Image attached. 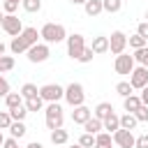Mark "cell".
<instances>
[{
  "label": "cell",
  "instance_id": "2e32d148",
  "mask_svg": "<svg viewBox=\"0 0 148 148\" xmlns=\"http://www.w3.org/2000/svg\"><path fill=\"white\" fill-rule=\"evenodd\" d=\"M113 146V136L109 132H97L95 134V146L92 148H111Z\"/></svg>",
  "mask_w": 148,
  "mask_h": 148
},
{
  "label": "cell",
  "instance_id": "5b68a950",
  "mask_svg": "<svg viewBox=\"0 0 148 148\" xmlns=\"http://www.w3.org/2000/svg\"><path fill=\"white\" fill-rule=\"evenodd\" d=\"M25 53H28V60H30V62H44V60H49L51 49H49L46 42H37V44H32Z\"/></svg>",
  "mask_w": 148,
  "mask_h": 148
},
{
  "label": "cell",
  "instance_id": "ba28073f",
  "mask_svg": "<svg viewBox=\"0 0 148 148\" xmlns=\"http://www.w3.org/2000/svg\"><path fill=\"white\" fill-rule=\"evenodd\" d=\"M125 46H127V35H125L123 30H113L111 37H109V51H111L113 56H118V53L125 51Z\"/></svg>",
  "mask_w": 148,
  "mask_h": 148
},
{
  "label": "cell",
  "instance_id": "f1b7e54d",
  "mask_svg": "<svg viewBox=\"0 0 148 148\" xmlns=\"http://www.w3.org/2000/svg\"><path fill=\"white\" fill-rule=\"evenodd\" d=\"M136 118H134V113H125V116H120V127L123 130H134L136 127Z\"/></svg>",
  "mask_w": 148,
  "mask_h": 148
},
{
  "label": "cell",
  "instance_id": "ffe728a7",
  "mask_svg": "<svg viewBox=\"0 0 148 148\" xmlns=\"http://www.w3.org/2000/svg\"><path fill=\"white\" fill-rule=\"evenodd\" d=\"M25 132H28V127H25L23 120H12V125H9V134H12L14 139H23Z\"/></svg>",
  "mask_w": 148,
  "mask_h": 148
},
{
  "label": "cell",
  "instance_id": "30bf717a",
  "mask_svg": "<svg viewBox=\"0 0 148 148\" xmlns=\"http://www.w3.org/2000/svg\"><path fill=\"white\" fill-rule=\"evenodd\" d=\"M113 143L116 146H120V148H134V134H132V130H123V127H118L113 134Z\"/></svg>",
  "mask_w": 148,
  "mask_h": 148
},
{
  "label": "cell",
  "instance_id": "5bb4252c",
  "mask_svg": "<svg viewBox=\"0 0 148 148\" xmlns=\"http://www.w3.org/2000/svg\"><path fill=\"white\" fill-rule=\"evenodd\" d=\"M123 106H125V111H127V113H134V111H136V109L141 106V97L132 92V95L123 97Z\"/></svg>",
  "mask_w": 148,
  "mask_h": 148
},
{
  "label": "cell",
  "instance_id": "4316f807",
  "mask_svg": "<svg viewBox=\"0 0 148 148\" xmlns=\"http://www.w3.org/2000/svg\"><path fill=\"white\" fill-rule=\"evenodd\" d=\"M37 95H39V88H37L35 83H23V86H21V97H23V99L37 97Z\"/></svg>",
  "mask_w": 148,
  "mask_h": 148
},
{
  "label": "cell",
  "instance_id": "7a4b0ae2",
  "mask_svg": "<svg viewBox=\"0 0 148 148\" xmlns=\"http://www.w3.org/2000/svg\"><path fill=\"white\" fill-rule=\"evenodd\" d=\"M44 113H46V130H49V132L62 127L65 116H62V106H60L58 102H49V106L44 109Z\"/></svg>",
  "mask_w": 148,
  "mask_h": 148
},
{
  "label": "cell",
  "instance_id": "83f0119b",
  "mask_svg": "<svg viewBox=\"0 0 148 148\" xmlns=\"http://www.w3.org/2000/svg\"><path fill=\"white\" fill-rule=\"evenodd\" d=\"M132 58H134V62H139V65H143V67L148 69V46H143V49H136Z\"/></svg>",
  "mask_w": 148,
  "mask_h": 148
},
{
  "label": "cell",
  "instance_id": "4dcf8cb0",
  "mask_svg": "<svg viewBox=\"0 0 148 148\" xmlns=\"http://www.w3.org/2000/svg\"><path fill=\"white\" fill-rule=\"evenodd\" d=\"M14 56H0V74H5V72H9V69H14Z\"/></svg>",
  "mask_w": 148,
  "mask_h": 148
},
{
  "label": "cell",
  "instance_id": "e575fe53",
  "mask_svg": "<svg viewBox=\"0 0 148 148\" xmlns=\"http://www.w3.org/2000/svg\"><path fill=\"white\" fill-rule=\"evenodd\" d=\"M21 5H23V9H25V12H30V14H35V12H39V9H42V0H23Z\"/></svg>",
  "mask_w": 148,
  "mask_h": 148
},
{
  "label": "cell",
  "instance_id": "8992f818",
  "mask_svg": "<svg viewBox=\"0 0 148 148\" xmlns=\"http://www.w3.org/2000/svg\"><path fill=\"white\" fill-rule=\"evenodd\" d=\"M39 97L44 102H60L65 97V88L58 86V83H46V86L39 88Z\"/></svg>",
  "mask_w": 148,
  "mask_h": 148
},
{
  "label": "cell",
  "instance_id": "9a60e30c",
  "mask_svg": "<svg viewBox=\"0 0 148 148\" xmlns=\"http://www.w3.org/2000/svg\"><path fill=\"white\" fill-rule=\"evenodd\" d=\"M67 141H69V132H67V130H62V127L51 130V143H53V146H62V143H67Z\"/></svg>",
  "mask_w": 148,
  "mask_h": 148
},
{
  "label": "cell",
  "instance_id": "d6986e66",
  "mask_svg": "<svg viewBox=\"0 0 148 148\" xmlns=\"http://www.w3.org/2000/svg\"><path fill=\"white\" fill-rule=\"evenodd\" d=\"M83 130H86L88 134H97V132H102V130H104V125H102V120H99V118L90 116V118L83 123Z\"/></svg>",
  "mask_w": 148,
  "mask_h": 148
},
{
  "label": "cell",
  "instance_id": "681fc988",
  "mask_svg": "<svg viewBox=\"0 0 148 148\" xmlns=\"http://www.w3.org/2000/svg\"><path fill=\"white\" fill-rule=\"evenodd\" d=\"M2 18H5V14H2V12H0V25H2Z\"/></svg>",
  "mask_w": 148,
  "mask_h": 148
},
{
  "label": "cell",
  "instance_id": "7402d4cb",
  "mask_svg": "<svg viewBox=\"0 0 148 148\" xmlns=\"http://www.w3.org/2000/svg\"><path fill=\"white\" fill-rule=\"evenodd\" d=\"M109 113H113V106H111L109 102H99V104L95 106V111H92V116H95V118H99V120H104Z\"/></svg>",
  "mask_w": 148,
  "mask_h": 148
},
{
  "label": "cell",
  "instance_id": "836d02e7",
  "mask_svg": "<svg viewBox=\"0 0 148 148\" xmlns=\"http://www.w3.org/2000/svg\"><path fill=\"white\" fill-rule=\"evenodd\" d=\"M79 146H81V148H92V146H95V134L83 132V134L79 136Z\"/></svg>",
  "mask_w": 148,
  "mask_h": 148
},
{
  "label": "cell",
  "instance_id": "f546056e",
  "mask_svg": "<svg viewBox=\"0 0 148 148\" xmlns=\"http://www.w3.org/2000/svg\"><path fill=\"white\" fill-rule=\"evenodd\" d=\"M7 111H9L12 120H25V116H28V109H25V104H21V106H16V109H7Z\"/></svg>",
  "mask_w": 148,
  "mask_h": 148
},
{
  "label": "cell",
  "instance_id": "f5cc1de1",
  "mask_svg": "<svg viewBox=\"0 0 148 148\" xmlns=\"http://www.w3.org/2000/svg\"><path fill=\"white\" fill-rule=\"evenodd\" d=\"M18 2H23V0H18Z\"/></svg>",
  "mask_w": 148,
  "mask_h": 148
},
{
  "label": "cell",
  "instance_id": "c3c4849f",
  "mask_svg": "<svg viewBox=\"0 0 148 148\" xmlns=\"http://www.w3.org/2000/svg\"><path fill=\"white\" fill-rule=\"evenodd\" d=\"M2 141H5V136H2V130H0V146H2Z\"/></svg>",
  "mask_w": 148,
  "mask_h": 148
},
{
  "label": "cell",
  "instance_id": "f6af8a7d",
  "mask_svg": "<svg viewBox=\"0 0 148 148\" xmlns=\"http://www.w3.org/2000/svg\"><path fill=\"white\" fill-rule=\"evenodd\" d=\"M25 148H44V146H42V143H39V141H30V143H28V146H25Z\"/></svg>",
  "mask_w": 148,
  "mask_h": 148
},
{
  "label": "cell",
  "instance_id": "d6a6232c",
  "mask_svg": "<svg viewBox=\"0 0 148 148\" xmlns=\"http://www.w3.org/2000/svg\"><path fill=\"white\" fill-rule=\"evenodd\" d=\"M132 86H130V81H120V83H116V92L120 95V97H127V95H132Z\"/></svg>",
  "mask_w": 148,
  "mask_h": 148
},
{
  "label": "cell",
  "instance_id": "8d00e7d4",
  "mask_svg": "<svg viewBox=\"0 0 148 148\" xmlns=\"http://www.w3.org/2000/svg\"><path fill=\"white\" fill-rule=\"evenodd\" d=\"M134 118H136L139 123H148V106H146V104H141V106L134 111Z\"/></svg>",
  "mask_w": 148,
  "mask_h": 148
},
{
  "label": "cell",
  "instance_id": "816d5d0a",
  "mask_svg": "<svg viewBox=\"0 0 148 148\" xmlns=\"http://www.w3.org/2000/svg\"><path fill=\"white\" fill-rule=\"evenodd\" d=\"M146 21H148V12H146Z\"/></svg>",
  "mask_w": 148,
  "mask_h": 148
},
{
  "label": "cell",
  "instance_id": "f35d334b",
  "mask_svg": "<svg viewBox=\"0 0 148 148\" xmlns=\"http://www.w3.org/2000/svg\"><path fill=\"white\" fill-rule=\"evenodd\" d=\"M9 125H12L9 111H0V130H9Z\"/></svg>",
  "mask_w": 148,
  "mask_h": 148
},
{
  "label": "cell",
  "instance_id": "e0dca14e",
  "mask_svg": "<svg viewBox=\"0 0 148 148\" xmlns=\"http://www.w3.org/2000/svg\"><path fill=\"white\" fill-rule=\"evenodd\" d=\"M28 49H30V46L25 44V39H23L21 35H16V37L12 39V44H9V51H12L14 56H18V53H25Z\"/></svg>",
  "mask_w": 148,
  "mask_h": 148
},
{
  "label": "cell",
  "instance_id": "d590c367",
  "mask_svg": "<svg viewBox=\"0 0 148 148\" xmlns=\"http://www.w3.org/2000/svg\"><path fill=\"white\" fill-rule=\"evenodd\" d=\"M92 58H95V51H92V49H90V46H86V49H83V51H81V56H79V58H76V60H79V62H83V65H86V62H92Z\"/></svg>",
  "mask_w": 148,
  "mask_h": 148
},
{
  "label": "cell",
  "instance_id": "ac0fdd59",
  "mask_svg": "<svg viewBox=\"0 0 148 148\" xmlns=\"http://www.w3.org/2000/svg\"><path fill=\"white\" fill-rule=\"evenodd\" d=\"M102 125H104V130H106L109 134H113V132L120 127V116H116V113H109V116L102 120Z\"/></svg>",
  "mask_w": 148,
  "mask_h": 148
},
{
  "label": "cell",
  "instance_id": "484cf974",
  "mask_svg": "<svg viewBox=\"0 0 148 148\" xmlns=\"http://www.w3.org/2000/svg\"><path fill=\"white\" fill-rule=\"evenodd\" d=\"M102 9L109 14H116L123 9V0H102Z\"/></svg>",
  "mask_w": 148,
  "mask_h": 148
},
{
  "label": "cell",
  "instance_id": "277c9868",
  "mask_svg": "<svg viewBox=\"0 0 148 148\" xmlns=\"http://www.w3.org/2000/svg\"><path fill=\"white\" fill-rule=\"evenodd\" d=\"M83 49H86V37H83V35H79V32L67 35V56H69L72 60H76Z\"/></svg>",
  "mask_w": 148,
  "mask_h": 148
},
{
  "label": "cell",
  "instance_id": "bcb514c9",
  "mask_svg": "<svg viewBox=\"0 0 148 148\" xmlns=\"http://www.w3.org/2000/svg\"><path fill=\"white\" fill-rule=\"evenodd\" d=\"M5 51H7V44H5V42H0V56H5Z\"/></svg>",
  "mask_w": 148,
  "mask_h": 148
},
{
  "label": "cell",
  "instance_id": "b9f144b4",
  "mask_svg": "<svg viewBox=\"0 0 148 148\" xmlns=\"http://www.w3.org/2000/svg\"><path fill=\"white\" fill-rule=\"evenodd\" d=\"M7 92H9V81H7V79L0 74V97H5Z\"/></svg>",
  "mask_w": 148,
  "mask_h": 148
},
{
  "label": "cell",
  "instance_id": "ab89813d",
  "mask_svg": "<svg viewBox=\"0 0 148 148\" xmlns=\"http://www.w3.org/2000/svg\"><path fill=\"white\" fill-rule=\"evenodd\" d=\"M134 148H148V134H141L134 139Z\"/></svg>",
  "mask_w": 148,
  "mask_h": 148
},
{
  "label": "cell",
  "instance_id": "d4e9b609",
  "mask_svg": "<svg viewBox=\"0 0 148 148\" xmlns=\"http://www.w3.org/2000/svg\"><path fill=\"white\" fill-rule=\"evenodd\" d=\"M5 104H7V109H16V106H21V104H23L21 92H7V95H5Z\"/></svg>",
  "mask_w": 148,
  "mask_h": 148
},
{
  "label": "cell",
  "instance_id": "74e56055",
  "mask_svg": "<svg viewBox=\"0 0 148 148\" xmlns=\"http://www.w3.org/2000/svg\"><path fill=\"white\" fill-rule=\"evenodd\" d=\"M18 5H21L18 0H5V2H2V9H5L7 14H14V12L18 9Z\"/></svg>",
  "mask_w": 148,
  "mask_h": 148
},
{
  "label": "cell",
  "instance_id": "7c38bea8",
  "mask_svg": "<svg viewBox=\"0 0 148 148\" xmlns=\"http://www.w3.org/2000/svg\"><path fill=\"white\" fill-rule=\"evenodd\" d=\"M90 116H92V111H90L86 104H79V106H74V111H72V120H74L76 125H83Z\"/></svg>",
  "mask_w": 148,
  "mask_h": 148
},
{
  "label": "cell",
  "instance_id": "60d3db41",
  "mask_svg": "<svg viewBox=\"0 0 148 148\" xmlns=\"http://www.w3.org/2000/svg\"><path fill=\"white\" fill-rule=\"evenodd\" d=\"M136 32H139V35H141V37H143V39L148 42V21L139 23V25H136Z\"/></svg>",
  "mask_w": 148,
  "mask_h": 148
},
{
  "label": "cell",
  "instance_id": "f907efd6",
  "mask_svg": "<svg viewBox=\"0 0 148 148\" xmlns=\"http://www.w3.org/2000/svg\"><path fill=\"white\" fill-rule=\"evenodd\" d=\"M72 148H81V146H79V143H76V146H72Z\"/></svg>",
  "mask_w": 148,
  "mask_h": 148
},
{
  "label": "cell",
  "instance_id": "ee69618b",
  "mask_svg": "<svg viewBox=\"0 0 148 148\" xmlns=\"http://www.w3.org/2000/svg\"><path fill=\"white\" fill-rule=\"evenodd\" d=\"M139 97H141V104H146V106H148V86H143V88H141V95H139Z\"/></svg>",
  "mask_w": 148,
  "mask_h": 148
},
{
  "label": "cell",
  "instance_id": "7dc6e473",
  "mask_svg": "<svg viewBox=\"0 0 148 148\" xmlns=\"http://www.w3.org/2000/svg\"><path fill=\"white\" fill-rule=\"evenodd\" d=\"M69 2H72V5H83L86 0H69Z\"/></svg>",
  "mask_w": 148,
  "mask_h": 148
},
{
  "label": "cell",
  "instance_id": "1f68e13d",
  "mask_svg": "<svg viewBox=\"0 0 148 148\" xmlns=\"http://www.w3.org/2000/svg\"><path fill=\"white\" fill-rule=\"evenodd\" d=\"M127 44H130V46H132V49L136 51V49H143V46H146L148 42H146V39H143V37H141V35L136 32V35H132V37H127Z\"/></svg>",
  "mask_w": 148,
  "mask_h": 148
},
{
  "label": "cell",
  "instance_id": "44dd1931",
  "mask_svg": "<svg viewBox=\"0 0 148 148\" xmlns=\"http://www.w3.org/2000/svg\"><path fill=\"white\" fill-rule=\"evenodd\" d=\"M83 9H86L88 16H97V14L104 12V9H102V0H86V2H83Z\"/></svg>",
  "mask_w": 148,
  "mask_h": 148
},
{
  "label": "cell",
  "instance_id": "603a6c76",
  "mask_svg": "<svg viewBox=\"0 0 148 148\" xmlns=\"http://www.w3.org/2000/svg\"><path fill=\"white\" fill-rule=\"evenodd\" d=\"M21 37L25 39V44H28V46H32V44H37L39 32H37V28H23V30H21Z\"/></svg>",
  "mask_w": 148,
  "mask_h": 148
},
{
  "label": "cell",
  "instance_id": "6da1fadb",
  "mask_svg": "<svg viewBox=\"0 0 148 148\" xmlns=\"http://www.w3.org/2000/svg\"><path fill=\"white\" fill-rule=\"evenodd\" d=\"M39 37L46 44H58V42H65L67 39V30H65L62 23H44L42 30H39Z\"/></svg>",
  "mask_w": 148,
  "mask_h": 148
},
{
  "label": "cell",
  "instance_id": "4fadbf2b",
  "mask_svg": "<svg viewBox=\"0 0 148 148\" xmlns=\"http://www.w3.org/2000/svg\"><path fill=\"white\" fill-rule=\"evenodd\" d=\"M90 49L95 51V56H99V53H106V51H109V37H104V35H97V37L92 39Z\"/></svg>",
  "mask_w": 148,
  "mask_h": 148
},
{
  "label": "cell",
  "instance_id": "cb8c5ba5",
  "mask_svg": "<svg viewBox=\"0 0 148 148\" xmlns=\"http://www.w3.org/2000/svg\"><path fill=\"white\" fill-rule=\"evenodd\" d=\"M23 104H25V109H28V113L30 111H42L44 109V99L37 95V97H28V99H23Z\"/></svg>",
  "mask_w": 148,
  "mask_h": 148
},
{
  "label": "cell",
  "instance_id": "9c48e42d",
  "mask_svg": "<svg viewBox=\"0 0 148 148\" xmlns=\"http://www.w3.org/2000/svg\"><path fill=\"white\" fill-rule=\"evenodd\" d=\"M113 69H116V74H130L132 69H134V58L132 56H127L125 51L123 53H118L116 56V62H113Z\"/></svg>",
  "mask_w": 148,
  "mask_h": 148
},
{
  "label": "cell",
  "instance_id": "7bdbcfd3",
  "mask_svg": "<svg viewBox=\"0 0 148 148\" xmlns=\"http://www.w3.org/2000/svg\"><path fill=\"white\" fill-rule=\"evenodd\" d=\"M2 148H18V139H14V136L5 139V141H2Z\"/></svg>",
  "mask_w": 148,
  "mask_h": 148
},
{
  "label": "cell",
  "instance_id": "3957f363",
  "mask_svg": "<svg viewBox=\"0 0 148 148\" xmlns=\"http://www.w3.org/2000/svg\"><path fill=\"white\" fill-rule=\"evenodd\" d=\"M72 109L74 106H79V104H83L86 102V90H83V86L79 83V81H72L67 88H65V97H62Z\"/></svg>",
  "mask_w": 148,
  "mask_h": 148
},
{
  "label": "cell",
  "instance_id": "52a82bcc",
  "mask_svg": "<svg viewBox=\"0 0 148 148\" xmlns=\"http://www.w3.org/2000/svg\"><path fill=\"white\" fill-rule=\"evenodd\" d=\"M7 35H12V37H16V35H21V30H23V23H21V18L16 16V14H5V18H2V25H0Z\"/></svg>",
  "mask_w": 148,
  "mask_h": 148
},
{
  "label": "cell",
  "instance_id": "8fae6325",
  "mask_svg": "<svg viewBox=\"0 0 148 148\" xmlns=\"http://www.w3.org/2000/svg\"><path fill=\"white\" fill-rule=\"evenodd\" d=\"M130 86L136 88V90H141L143 86H148V69L143 65H139V67H134L130 72Z\"/></svg>",
  "mask_w": 148,
  "mask_h": 148
}]
</instances>
